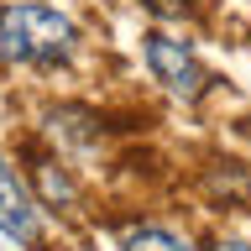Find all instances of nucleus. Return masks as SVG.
<instances>
[{"mask_svg":"<svg viewBox=\"0 0 251 251\" xmlns=\"http://www.w3.org/2000/svg\"><path fill=\"white\" fill-rule=\"evenodd\" d=\"M0 230L11 241H21V246H31L42 235V204L31 199L26 178L5 162V152H0Z\"/></svg>","mask_w":251,"mask_h":251,"instance_id":"3","label":"nucleus"},{"mask_svg":"<svg viewBox=\"0 0 251 251\" xmlns=\"http://www.w3.org/2000/svg\"><path fill=\"white\" fill-rule=\"evenodd\" d=\"M121 251H194V246L168 225H136V230H126Z\"/></svg>","mask_w":251,"mask_h":251,"instance_id":"4","label":"nucleus"},{"mask_svg":"<svg viewBox=\"0 0 251 251\" xmlns=\"http://www.w3.org/2000/svg\"><path fill=\"white\" fill-rule=\"evenodd\" d=\"M37 183H42L47 204H58V209L74 204V183H68V173H63L58 162H37Z\"/></svg>","mask_w":251,"mask_h":251,"instance_id":"5","label":"nucleus"},{"mask_svg":"<svg viewBox=\"0 0 251 251\" xmlns=\"http://www.w3.org/2000/svg\"><path fill=\"white\" fill-rule=\"evenodd\" d=\"M141 52H147L152 78L173 94V100L194 105V100L209 89V68L199 63V52H194L188 42H178V37H168V31H147V47H141Z\"/></svg>","mask_w":251,"mask_h":251,"instance_id":"2","label":"nucleus"},{"mask_svg":"<svg viewBox=\"0 0 251 251\" xmlns=\"http://www.w3.org/2000/svg\"><path fill=\"white\" fill-rule=\"evenodd\" d=\"M215 251H251V246H246V241H220Z\"/></svg>","mask_w":251,"mask_h":251,"instance_id":"6","label":"nucleus"},{"mask_svg":"<svg viewBox=\"0 0 251 251\" xmlns=\"http://www.w3.org/2000/svg\"><path fill=\"white\" fill-rule=\"evenodd\" d=\"M78 52V26L52 5H0V58L21 68H63Z\"/></svg>","mask_w":251,"mask_h":251,"instance_id":"1","label":"nucleus"}]
</instances>
